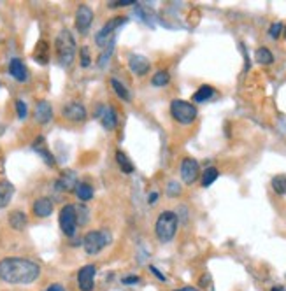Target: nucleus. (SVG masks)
<instances>
[{
    "label": "nucleus",
    "instance_id": "33",
    "mask_svg": "<svg viewBox=\"0 0 286 291\" xmlns=\"http://www.w3.org/2000/svg\"><path fill=\"white\" fill-rule=\"evenodd\" d=\"M167 193L170 195V197H178L179 193H181V186H179L176 181H172V183H168L167 184Z\"/></svg>",
    "mask_w": 286,
    "mask_h": 291
},
{
    "label": "nucleus",
    "instance_id": "17",
    "mask_svg": "<svg viewBox=\"0 0 286 291\" xmlns=\"http://www.w3.org/2000/svg\"><path fill=\"white\" fill-rule=\"evenodd\" d=\"M14 195V186L9 181H0V209L7 207L13 200Z\"/></svg>",
    "mask_w": 286,
    "mask_h": 291
},
{
    "label": "nucleus",
    "instance_id": "35",
    "mask_svg": "<svg viewBox=\"0 0 286 291\" xmlns=\"http://www.w3.org/2000/svg\"><path fill=\"white\" fill-rule=\"evenodd\" d=\"M135 0H116V2H111L109 4V7L111 9H116V7H127V6H132Z\"/></svg>",
    "mask_w": 286,
    "mask_h": 291
},
{
    "label": "nucleus",
    "instance_id": "38",
    "mask_svg": "<svg viewBox=\"0 0 286 291\" xmlns=\"http://www.w3.org/2000/svg\"><path fill=\"white\" fill-rule=\"evenodd\" d=\"M158 197H160V195H158V191H153V193H149L148 195V204H156V202H158Z\"/></svg>",
    "mask_w": 286,
    "mask_h": 291
},
{
    "label": "nucleus",
    "instance_id": "11",
    "mask_svg": "<svg viewBox=\"0 0 286 291\" xmlns=\"http://www.w3.org/2000/svg\"><path fill=\"white\" fill-rule=\"evenodd\" d=\"M95 116L102 121V127L105 130H115L118 127V114H116V109L112 105H100Z\"/></svg>",
    "mask_w": 286,
    "mask_h": 291
},
{
    "label": "nucleus",
    "instance_id": "40",
    "mask_svg": "<svg viewBox=\"0 0 286 291\" xmlns=\"http://www.w3.org/2000/svg\"><path fill=\"white\" fill-rule=\"evenodd\" d=\"M174 291H199V288H195V286H185V288H179Z\"/></svg>",
    "mask_w": 286,
    "mask_h": 291
},
{
    "label": "nucleus",
    "instance_id": "5",
    "mask_svg": "<svg viewBox=\"0 0 286 291\" xmlns=\"http://www.w3.org/2000/svg\"><path fill=\"white\" fill-rule=\"evenodd\" d=\"M109 239H111V235H109L105 230H91V231H88V234L84 235V239H83L84 253H86L88 256L98 255V253H100L102 249H104L105 246L111 242Z\"/></svg>",
    "mask_w": 286,
    "mask_h": 291
},
{
    "label": "nucleus",
    "instance_id": "34",
    "mask_svg": "<svg viewBox=\"0 0 286 291\" xmlns=\"http://www.w3.org/2000/svg\"><path fill=\"white\" fill-rule=\"evenodd\" d=\"M139 282H141L139 275H125V277H122V284L125 286H134V284H139Z\"/></svg>",
    "mask_w": 286,
    "mask_h": 291
},
{
    "label": "nucleus",
    "instance_id": "14",
    "mask_svg": "<svg viewBox=\"0 0 286 291\" xmlns=\"http://www.w3.org/2000/svg\"><path fill=\"white\" fill-rule=\"evenodd\" d=\"M32 212H34L35 218H47L53 212V202L47 197H41L34 202L32 205Z\"/></svg>",
    "mask_w": 286,
    "mask_h": 291
},
{
    "label": "nucleus",
    "instance_id": "23",
    "mask_svg": "<svg viewBox=\"0 0 286 291\" xmlns=\"http://www.w3.org/2000/svg\"><path fill=\"white\" fill-rule=\"evenodd\" d=\"M76 195L81 202H90L93 198V188L86 183H78L76 186Z\"/></svg>",
    "mask_w": 286,
    "mask_h": 291
},
{
    "label": "nucleus",
    "instance_id": "19",
    "mask_svg": "<svg viewBox=\"0 0 286 291\" xmlns=\"http://www.w3.org/2000/svg\"><path fill=\"white\" fill-rule=\"evenodd\" d=\"M7 221H9V226L13 228V230H16V231L25 230V226H27V223H28L25 212H21V211H13L9 214V219H7Z\"/></svg>",
    "mask_w": 286,
    "mask_h": 291
},
{
    "label": "nucleus",
    "instance_id": "42",
    "mask_svg": "<svg viewBox=\"0 0 286 291\" xmlns=\"http://www.w3.org/2000/svg\"><path fill=\"white\" fill-rule=\"evenodd\" d=\"M283 34H284V39H286V27H284V32H283Z\"/></svg>",
    "mask_w": 286,
    "mask_h": 291
},
{
    "label": "nucleus",
    "instance_id": "29",
    "mask_svg": "<svg viewBox=\"0 0 286 291\" xmlns=\"http://www.w3.org/2000/svg\"><path fill=\"white\" fill-rule=\"evenodd\" d=\"M272 190L276 191L277 195H286V176L279 174L276 178H272Z\"/></svg>",
    "mask_w": 286,
    "mask_h": 291
},
{
    "label": "nucleus",
    "instance_id": "24",
    "mask_svg": "<svg viewBox=\"0 0 286 291\" xmlns=\"http://www.w3.org/2000/svg\"><path fill=\"white\" fill-rule=\"evenodd\" d=\"M116 161H118L120 168H122V172H125V174H132V172H134V163H132L130 158H128L123 151L120 149L116 151Z\"/></svg>",
    "mask_w": 286,
    "mask_h": 291
},
{
    "label": "nucleus",
    "instance_id": "26",
    "mask_svg": "<svg viewBox=\"0 0 286 291\" xmlns=\"http://www.w3.org/2000/svg\"><path fill=\"white\" fill-rule=\"evenodd\" d=\"M168 83H170V74H168L167 71H158V72L153 74L151 84L155 88H163V86H167Z\"/></svg>",
    "mask_w": 286,
    "mask_h": 291
},
{
    "label": "nucleus",
    "instance_id": "16",
    "mask_svg": "<svg viewBox=\"0 0 286 291\" xmlns=\"http://www.w3.org/2000/svg\"><path fill=\"white\" fill-rule=\"evenodd\" d=\"M9 74L16 81H20V83H25V81L28 79V71H27V67H25V64L20 60V58H13V60H11Z\"/></svg>",
    "mask_w": 286,
    "mask_h": 291
},
{
    "label": "nucleus",
    "instance_id": "36",
    "mask_svg": "<svg viewBox=\"0 0 286 291\" xmlns=\"http://www.w3.org/2000/svg\"><path fill=\"white\" fill-rule=\"evenodd\" d=\"M199 282H200V288H209V286H211V275L204 274L202 277L199 279Z\"/></svg>",
    "mask_w": 286,
    "mask_h": 291
},
{
    "label": "nucleus",
    "instance_id": "9",
    "mask_svg": "<svg viewBox=\"0 0 286 291\" xmlns=\"http://www.w3.org/2000/svg\"><path fill=\"white\" fill-rule=\"evenodd\" d=\"M179 172H181V179L185 184H193L197 181L200 174V167L199 161L195 158H185L181 161V167H179Z\"/></svg>",
    "mask_w": 286,
    "mask_h": 291
},
{
    "label": "nucleus",
    "instance_id": "6",
    "mask_svg": "<svg viewBox=\"0 0 286 291\" xmlns=\"http://www.w3.org/2000/svg\"><path fill=\"white\" fill-rule=\"evenodd\" d=\"M128 21L127 16H118V18H112L109 20L104 27L100 28L97 35H95V42H97L98 47H105L107 44H112L115 42V34L123 27L125 23Z\"/></svg>",
    "mask_w": 286,
    "mask_h": 291
},
{
    "label": "nucleus",
    "instance_id": "22",
    "mask_svg": "<svg viewBox=\"0 0 286 291\" xmlns=\"http://www.w3.org/2000/svg\"><path fill=\"white\" fill-rule=\"evenodd\" d=\"M111 86H112V90H115V93L118 95L122 100H125V102H130V91L127 90V86L122 83L120 79H116V77H112L111 79Z\"/></svg>",
    "mask_w": 286,
    "mask_h": 291
},
{
    "label": "nucleus",
    "instance_id": "39",
    "mask_svg": "<svg viewBox=\"0 0 286 291\" xmlns=\"http://www.w3.org/2000/svg\"><path fill=\"white\" fill-rule=\"evenodd\" d=\"M46 291H67L62 284H58V282H54V284H49L46 288Z\"/></svg>",
    "mask_w": 286,
    "mask_h": 291
},
{
    "label": "nucleus",
    "instance_id": "15",
    "mask_svg": "<svg viewBox=\"0 0 286 291\" xmlns=\"http://www.w3.org/2000/svg\"><path fill=\"white\" fill-rule=\"evenodd\" d=\"M35 121L41 125H46L53 120V107L47 100H39L37 105H35Z\"/></svg>",
    "mask_w": 286,
    "mask_h": 291
},
{
    "label": "nucleus",
    "instance_id": "21",
    "mask_svg": "<svg viewBox=\"0 0 286 291\" xmlns=\"http://www.w3.org/2000/svg\"><path fill=\"white\" fill-rule=\"evenodd\" d=\"M212 95H214V88L209 86V84H202V86H200L199 90H197L195 93H193L192 100L197 102V104H202V102L209 100V98H211Z\"/></svg>",
    "mask_w": 286,
    "mask_h": 291
},
{
    "label": "nucleus",
    "instance_id": "1",
    "mask_svg": "<svg viewBox=\"0 0 286 291\" xmlns=\"http://www.w3.org/2000/svg\"><path fill=\"white\" fill-rule=\"evenodd\" d=\"M41 277V265L28 258H2L0 260V281L11 286H28Z\"/></svg>",
    "mask_w": 286,
    "mask_h": 291
},
{
    "label": "nucleus",
    "instance_id": "3",
    "mask_svg": "<svg viewBox=\"0 0 286 291\" xmlns=\"http://www.w3.org/2000/svg\"><path fill=\"white\" fill-rule=\"evenodd\" d=\"M178 226H179V219H178V214L174 211H163L162 214L156 218V223H155V234H156V239L163 244L170 242L172 239L176 237L178 234Z\"/></svg>",
    "mask_w": 286,
    "mask_h": 291
},
{
    "label": "nucleus",
    "instance_id": "30",
    "mask_svg": "<svg viewBox=\"0 0 286 291\" xmlns=\"http://www.w3.org/2000/svg\"><path fill=\"white\" fill-rule=\"evenodd\" d=\"M283 32H284V25L281 23V21H276V23H272V25H270V28H269V35L272 37V39H279Z\"/></svg>",
    "mask_w": 286,
    "mask_h": 291
},
{
    "label": "nucleus",
    "instance_id": "31",
    "mask_svg": "<svg viewBox=\"0 0 286 291\" xmlns=\"http://www.w3.org/2000/svg\"><path fill=\"white\" fill-rule=\"evenodd\" d=\"M79 58H81V67H90L91 64V58H90V49H88L86 46L81 47V51H79Z\"/></svg>",
    "mask_w": 286,
    "mask_h": 291
},
{
    "label": "nucleus",
    "instance_id": "37",
    "mask_svg": "<svg viewBox=\"0 0 286 291\" xmlns=\"http://www.w3.org/2000/svg\"><path fill=\"white\" fill-rule=\"evenodd\" d=\"M149 270H151V272H153V274H155V275H156V277H158V279H160V281H163V282H165V281H167V277H165V275L162 274V272H160V270H158V268H156V267H155V265H151V267H149Z\"/></svg>",
    "mask_w": 286,
    "mask_h": 291
},
{
    "label": "nucleus",
    "instance_id": "7",
    "mask_svg": "<svg viewBox=\"0 0 286 291\" xmlns=\"http://www.w3.org/2000/svg\"><path fill=\"white\" fill-rule=\"evenodd\" d=\"M58 223L60 228L67 237H72L78 230V207L72 204H67L60 209V216H58Z\"/></svg>",
    "mask_w": 286,
    "mask_h": 291
},
{
    "label": "nucleus",
    "instance_id": "4",
    "mask_svg": "<svg viewBox=\"0 0 286 291\" xmlns=\"http://www.w3.org/2000/svg\"><path fill=\"white\" fill-rule=\"evenodd\" d=\"M170 114H172V118L178 121V123L192 125L193 121L197 120L199 110H197L195 104H192V102L179 100V98H176V100L170 102Z\"/></svg>",
    "mask_w": 286,
    "mask_h": 291
},
{
    "label": "nucleus",
    "instance_id": "12",
    "mask_svg": "<svg viewBox=\"0 0 286 291\" xmlns=\"http://www.w3.org/2000/svg\"><path fill=\"white\" fill-rule=\"evenodd\" d=\"M128 69H130L132 74L142 77L151 71V64H149L148 58L142 56V54H130V56H128Z\"/></svg>",
    "mask_w": 286,
    "mask_h": 291
},
{
    "label": "nucleus",
    "instance_id": "13",
    "mask_svg": "<svg viewBox=\"0 0 286 291\" xmlns=\"http://www.w3.org/2000/svg\"><path fill=\"white\" fill-rule=\"evenodd\" d=\"M62 114H64L65 120L72 121V123H81L88 118V112L86 109H84L83 104H79V102H71V104H67L62 110Z\"/></svg>",
    "mask_w": 286,
    "mask_h": 291
},
{
    "label": "nucleus",
    "instance_id": "18",
    "mask_svg": "<svg viewBox=\"0 0 286 291\" xmlns=\"http://www.w3.org/2000/svg\"><path fill=\"white\" fill-rule=\"evenodd\" d=\"M32 147H34V151H37V153L41 154L42 160L46 161L47 165H51V167H53V165H54V158H53V154L49 153V149L46 147L44 137H37V139H35V142L32 144Z\"/></svg>",
    "mask_w": 286,
    "mask_h": 291
},
{
    "label": "nucleus",
    "instance_id": "28",
    "mask_svg": "<svg viewBox=\"0 0 286 291\" xmlns=\"http://www.w3.org/2000/svg\"><path fill=\"white\" fill-rule=\"evenodd\" d=\"M34 58L39 62V64H47V58H49V53H47V42H41L37 44V47H35V53H34Z\"/></svg>",
    "mask_w": 286,
    "mask_h": 291
},
{
    "label": "nucleus",
    "instance_id": "8",
    "mask_svg": "<svg viewBox=\"0 0 286 291\" xmlns=\"http://www.w3.org/2000/svg\"><path fill=\"white\" fill-rule=\"evenodd\" d=\"M95 275L97 267L95 265H84L78 272V288L81 291H93L95 289Z\"/></svg>",
    "mask_w": 286,
    "mask_h": 291
},
{
    "label": "nucleus",
    "instance_id": "20",
    "mask_svg": "<svg viewBox=\"0 0 286 291\" xmlns=\"http://www.w3.org/2000/svg\"><path fill=\"white\" fill-rule=\"evenodd\" d=\"M78 183H76V176L72 172H65L60 179L56 181V188L62 191H71V190H76Z\"/></svg>",
    "mask_w": 286,
    "mask_h": 291
},
{
    "label": "nucleus",
    "instance_id": "27",
    "mask_svg": "<svg viewBox=\"0 0 286 291\" xmlns=\"http://www.w3.org/2000/svg\"><path fill=\"white\" fill-rule=\"evenodd\" d=\"M218 178H219V170H218V168H216V167H207L204 170V174H202V186L209 188Z\"/></svg>",
    "mask_w": 286,
    "mask_h": 291
},
{
    "label": "nucleus",
    "instance_id": "10",
    "mask_svg": "<svg viewBox=\"0 0 286 291\" xmlns=\"http://www.w3.org/2000/svg\"><path fill=\"white\" fill-rule=\"evenodd\" d=\"M93 9L88 6H79L76 11V28L79 30V34H88L91 23H93Z\"/></svg>",
    "mask_w": 286,
    "mask_h": 291
},
{
    "label": "nucleus",
    "instance_id": "32",
    "mask_svg": "<svg viewBox=\"0 0 286 291\" xmlns=\"http://www.w3.org/2000/svg\"><path fill=\"white\" fill-rule=\"evenodd\" d=\"M16 112H18V118L20 120H25L28 116V107L23 100H16Z\"/></svg>",
    "mask_w": 286,
    "mask_h": 291
},
{
    "label": "nucleus",
    "instance_id": "2",
    "mask_svg": "<svg viewBox=\"0 0 286 291\" xmlns=\"http://www.w3.org/2000/svg\"><path fill=\"white\" fill-rule=\"evenodd\" d=\"M54 47H56V56L60 65L71 67L76 58V40L72 37L71 30H67V28L60 30V34L54 39Z\"/></svg>",
    "mask_w": 286,
    "mask_h": 291
},
{
    "label": "nucleus",
    "instance_id": "25",
    "mask_svg": "<svg viewBox=\"0 0 286 291\" xmlns=\"http://www.w3.org/2000/svg\"><path fill=\"white\" fill-rule=\"evenodd\" d=\"M255 58L256 62H258L260 65H270L274 62V54L270 49H267V47H258L255 53Z\"/></svg>",
    "mask_w": 286,
    "mask_h": 291
},
{
    "label": "nucleus",
    "instance_id": "41",
    "mask_svg": "<svg viewBox=\"0 0 286 291\" xmlns=\"http://www.w3.org/2000/svg\"><path fill=\"white\" fill-rule=\"evenodd\" d=\"M270 291H286V289L283 288V286H274V288L270 289Z\"/></svg>",
    "mask_w": 286,
    "mask_h": 291
},
{
    "label": "nucleus",
    "instance_id": "43",
    "mask_svg": "<svg viewBox=\"0 0 286 291\" xmlns=\"http://www.w3.org/2000/svg\"><path fill=\"white\" fill-rule=\"evenodd\" d=\"M0 86H2V84H0Z\"/></svg>",
    "mask_w": 286,
    "mask_h": 291
}]
</instances>
